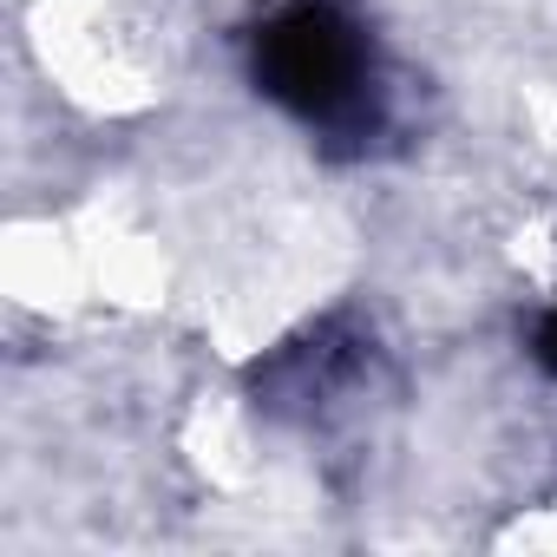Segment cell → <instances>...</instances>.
I'll return each instance as SVG.
<instances>
[{
	"label": "cell",
	"instance_id": "obj_2",
	"mask_svg": "<svg viewBox=\"0 0 557 557\" xmlns=\"http://www.w3.org/2000/svg\"><path fill=\"white\" fill-rule=\"evenodd\" d=\"M537 361L557 374V309H550V315H544V329H537Z\"/></svg>",
	"mask_w": 557,
	"mask_h": 557
},
{
	"label": "cell",
	"instance_id": "obj_1",
	"mask_svg": "<svg viewBox=\"0 0 557 557\" xmlns=\"http://www.w3.org/2000/svg\"><path fill=\"white\" fill-rule=\"evenodd\" d=\"M256 86L309 132L374 125V47L335 0H289L256 27Z\"/></svg>",
	"mask_w": 557,
	"mask_h": 557
}]
</instances>
